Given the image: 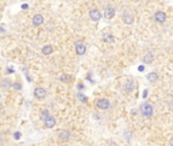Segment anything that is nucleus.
<instances>
[{
    "instance_id": "9",
    "label": "nucleus",
    "mask_w": 173,
    "mask_h": 146,
    "mask_svg": "<svg viewBox=\"0 0 173 146\" xmlns=\"http://www.w3.org/2000/svg\"><path fill=\"white\" fill-rule=\"evenodd\" d=\"M122 19H123V22L126 24H131L133 22V16L129 13H124L123 16H122Z\"/></svg>"
},
{
    "instance_id": "11",
    "label": "nucleus",
    "mask_w": 173,
    "mask_h": 146,
    "mask_svg": "<svg viewBox=\"0 0 173 146\" xmlns=\"http://www.w3.org/2000/svg\"><path fill=\"white\" fill-rule=\"evenodd\" d=\"M147 79H148L150 82H156V81H158V79H159V75L157 74L156 72H151L148 74Z\"/></svg>"
},
{
    "instance_id": "8",
    "label": "nucleus",
    "mask_w": 173,
    "mask_h": 146,
    "mask_svg": "<svg viewBox=\"0 0 173 146\" xmlns=\"http://www.w3.org/2000/svg\"><path fill=\"white\" fill-rule=\"evenodd\" d=\"M114 15H115V9L112 7L107 8L105 10V12H104V17L107 18V19H111Z\"/></svg>"
},
{
    "instance_id": "1",
    "label": "nucleus",
    "mask_w": 173,
    "mask_h": 146,
    "mask_svg": "<svg viewBox=\"0 0 173 146\" xmlns=\"http://www.w3.org/2000/svg\"><path fill=\"white\" fill-rule=\"evenodd\" d=\"M140 111H142V114L145 116V117H151L153 115V107L152 105H148V103H145L140 107Z\"/></svg>"
},
{
    "instance_id": "21",
    "label": "nucleus",
    "mask_w": 173,
    "mask_h": 146,
    "mask_svg": "<svg viewBox=\"0 0 173 146\" xmlns=\"http://www.w3.org/2000/svg\"><path fill=\"white\" fill-rule=\"evenodd\" d=\"M171 146H173V145H171Z\"/></svg>"
},
{
    "instance_id": "16",
    "label": "nucleus",
    "mask_w": 173,
    "mask_h": 146,
    "mask_svg": "<svg viewBox=\"0 0 173 146\" xmlns=\"http://www.w3.org/2000/svg\"><path fill=\"white\" fill-rule=\"evenodd\" d=\"M13 88L15 89V90H20V89H22V84H20V83H14L13 84Z\"/></svg>"
},
{
    "instance_id": "12",
    "label": "nucleus",
    "mask_w": 173,
    "mask_h": 146,
    "mask_svg": "<svg viewBox=\"0 0 173 146\" xmlns=\"http://www.w3.org/2000/svg\"><path fill=\"white\" fill-rule=\"evenodd\" d=\"M153 60H154V56H153L152 53H148V54H146L144 57V59H142L144 63H146V64H150V63H152Z\"/></svg>"
},
{
    "instance_id": "6",
    "label": "nucleus",
    "mask_w": 173,
    "mask_h": 146,
    "mask_svg": "<svg viewBox=\"0 0 173 146\" xmlns=\"http://www.w3.org/2000/svg\"><path fill=\"white\" fill-rule=\"evenodd\" d=\"M34 95L39 99L44 98L46 96V90L44 88H42V87H37L34 90Z\"/></svg>"
},
{
    "instance_id": "20",
    "label": "nucleus",
    "mask_w": 173,
    "mask_h": 146,
    "mask_svg": "<svg viewBox=\"0 0 173 146\" xmlns=\"http://www.w3.org/2000/svg\"><path fill=\"white\" fill-rule=\"evenodd\" d=\"M0 140H1V137H0Z\"/></svg>"
},
{
    "instance_id": "19",
    "label": "nucleus",
    "mask_w": 173,
    "mask_h": 146,
    "mask_svg": "<svg viewBox=\"0 0 173 146\" xmlns=\"http://www.w3.org/2000/svg\"><path fill=\"white\" fill-rule=\"evenodd\" d=\"M147 93H148V90H145V91H144V93H142V96L146 97V96H147Z\"/></svg>"
},
{
    "instance_id": "3",
    "label": "nucleus",
    "mask_w": 173,
    "mask_h": 146,
    "mask_svg": "<svg viewBox=\"0 0 173 146\" xmlns=\"http://www.w3.org/2000/svg\"><path fill=\"white\" fill-rule=\"evenodd\" d=\"M90 17H91V19L94 20V21H98V20H100L102 17L101 12H100L98 9H96V8L91 9L90 10Z\"/></svg>"
},
{
    "instance_id": "4",
    "label": "nucleus",
    "mask_w": 173,
    "mask_h": 146,
    "mask_svg": "<svg viewBox=\"0 0 173 146\" xmlns=\"http://www.w3.org/2000/svg\"><path fill=\"white\" fill-rule=\"evenodd\" d=\"M154 18H155V20H156L157 22L163 23V22L166 20L167 15H166V13H165V12H163V11H157L156 13L154 14Z\"/></svg>"
},
{
    "instance_id": "5",
    "label": "nucleus",
    "mask_w": 173,
    "mask_h": 146,
    "mask_svg": "<svg viewBox=\"0 0 173 146\" xmlns=\"http://www.w3.org/2000/svg\"><path fill=\"white\" fill-rule=\"evenodd\" d=\"M44 124L47 128H53L55 125H56V120H55L54 117L49 115L48 117H46L44 119Z\"/></svg>"
},
{
    "instance_id": "17",
    "label": "nucleus",
    "mask_w": 173,
    "mask_h": 146,
    "mask_svg": "<svg viewBox=\"0 0 173 146\" xmlns=\"http://www.w3.org/2000/svg\"><path fill=\"white\" fill-rule=\"evenodd\" d=\"M20 136H22V134L19 133V132H15V133H14V138H15L16 140H18L20 138Z\"/></svg>"
},
{
    "instance_id": "2",
    "label": "nucleus",
    "mask_w": 173,
    "mask_h": 146,
    "mask_svg": "<svg viewBox=\"0 0 173 146\" xmlns=\"http://www.w3.org/2000/svg\"><path fill=\"white\" fill-rule=\"evenodd\" d=\"M97 107L100 110H108L110 107V101L107 98H101L97 101Z\"/></svg>"
},
{
    "instance_id": "10",
    "label": "nucleus",
    "mask_w": 173,
    "mask_h": 146,
    "mask_svg": "<svg viewBox=\"0 0 173 146\" xmlns=\"http://www.w3.org/2000/svg\"><path fill=\"white\" fill-rule=\"evenodd\" d=\"M85 51H87V48H85V46L83 44H77L76 47H75V52L79 55H83L85 53Z\"/></svg>"
},
{
    "instance_id": "18",
    "label": "nucleus",
    "mask_w": 173,
    "mask_h": 146,
    "mask_svg": "<svg viewBox=\"0 0 173 146\" xmlns=\"http://www.w3.org/2000/svg\"><path fill=\"white\" fill-rule=\"evenodd\" d=\"M145 70V67L144 66H140L138 67V71H144Z\"/></svg>"
},
{
    "instance_id": "15",
    "label": "nucleus",
    "mask_w": 173,
    "mask_h": 146,
    "mask_svg": "<svg viewBox=\"0 0 173 146\" xmlns=\"http://www.w3.org/2000/svg\"><path fill=\"white\" fill-rule=\"evenodd\" d=\"M60 80L62 81V82L64 83H67L70 81V77H69V75H66V74H62L60 76Z\"/></svg>"
},
{
    "instance_id": "14",
    "label": "nucleus",
    "mask_w": 173,
    "mask_h": 146,
    "mask_svg": "<svg viewBox=\"0 0 173 146\" xmlns=\"http://www.w3.org/2000/svg\"><path fill=\"white\" fill-rule=\"evenodd\" d=\"M69 137H70V133H69L68 131H66V130L61 131L60 133H59V138L62 140H67Z\"/></svg>"
},
{
    "instance_id": "7",
    "label": "nucleus",
    "mask_w": 173,
    "mask_h": 146,
    "mask_svg": "<svg viewBox=\"0 0 173 146\" xmlns=\"http://www.w3.org/2000/svg\"><path fill=\"white\" fill-rule=\"evenodd\" d=\"M43 21H44V17H43L41 14H36V15H34V17H33V24L36 26L41 25V24L43 23Z\"/></svg>"
},
{
    "instance_id": "13",
    "label": "nucleus",
    "mask_w": 173,
    "mask_h": 146,
    "mask_svg": "<svg viewBox=\"0 0 173 146\" xmlns=\"http://www.w3.org/2000/svg\"><path fill=\"white\" fill-rule=\"evenodd\" d=\"M53 52V47L51 45H46L42 48V53L44 55H50Z\"/></svg>"
}]
</instances>
